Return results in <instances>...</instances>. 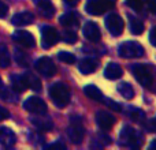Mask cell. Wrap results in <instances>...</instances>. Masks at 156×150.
I'll return each instance as SVG.
<instances>
[{
	"label": "cell",
	"mask_w": 156,
	"mask_h": 150,
	"mask_svg": "<svg viewBox=\"0 0 156 150\" xmlns=\"http://www.w3.org/2000/svg\"><path fill=\"white\" fill-rule=\"evenodd\" d=\"M49 96L58 108H65L70 102V89L66 83H54L49 87Z\"/></svg>",
	"instance_id": "6da1fadb"
},
{
	"label": "cell",
	"mask_w": 156,
	"mask_h": 150,
	"mask_svg": "<svg viewBox=\"0 0 156 150\" xmlns=\"http://www.w3.org/2000/svg\"><path fill=\"white\" fill-rule=\"evenodd\" d=\"M122 59H137L144 55V46L137 41H126L118 49Z\"/></svg>",
	"instance_id": "7a4b0ae2"
},
{
	"label": "cell",
	"mask_w": 156,
	"mask_h": 150,
	"mask_svg": "<svg viewBox=\"0 0 156 150\" xmlns=\"http://www.w3.org/2000/svg\"><path fill=\"white\" fill-rule=\"evenodd\" d=\"M67 135L71 142L76 145L82 142L83 137H85V128H83L82 119L80 116H71L70 118V128L67 131Z\"/></svg>",
	"instance_id": "3957f363"
},
{
	"label": "cell",
	"mask_w": 156,
	"mask_h": 150,
	"mask_svg": "<svg viewBox=\"0 0 156 150\" xmlns=\"http://www.w3.org/2000/svg\"><path fill=\"white\" fill-rule=\"evenodd\" d=\"M114 7L112 0H90L85 5V10L90 15H101L105 11L111 10Z\"/></svg>",
	"instance_id": "277c9868"
},
{
	"label": "cell",
	"mask_w": 156,
	"mask_h": 150,
	"mask_svg": "<svg viewBox=\"0 0 156 150\" xmlns=\"http://www.w3.org/2000/svg\"><path fill=\"white\" fill-rule=\"evenodd\" d=\"M23 108L30 113H34V115H45L48 108L47 104L40 98V97H29L26 101L23 102Z\"/></svg>",
	"instance_id": "5b68a950"
},
{
	"label": "cell",
	"mask_w": 156,
	"mask_h": 150,
	"mask_svg": "<svg viewBox=\"0 0 156 150\" xmlns=\"http://www.w3.org/2000/svg\"><path fill=\"white\" fill-rule=\"evenodd\" d=\"M36 70H37L38 74H41L45 78H51L56 74V66L52 62L49 57L44 56L40 57V59L36 62Z\"/></svg>",
	"instance_id": "8992f818"
},
{
	"label": "cell",
	"mask_w": 156,
	"mask_h": 150,
	"mask_svg": "<svg viewBox=\"0 0 156 150\" xmlns=\"http://www.w3.org/2000/svg\"><path fill=\"white\" fill-rule=\"evenodd\" d=\"M105 26H107L108 32L112 36L118 37L123 33L125 29V21L118 15V14H111L107 16V21H105Z\"/></svg>",
	"instance_id": "52a82bcc"
},
{
	"label": "cell",
	"mask_w": 156,
	"mask_h": 150,
	"mask_svg": "<svg viewBox=\"0 0 156 150\" xmlns=\"http://www.w3.org/2000/svg\"><path fill=\"white\" fill-rule=\"evenodd\" d=\"M133 75L137 79V82L141 86L147 87V86H151L152 83V74L149 71V68L144 64H137L133 67Z\"/></svg>",
	"instance_id": "ba28073f"
},
{
	"label": "cell",
	"mask_w": 156,
	"mask_h": 150,
	"mask_svg": "<svg viewBox=\"0 0 156 150\" xmlns=\"http://www.w3.org/2000/svg\"><path fill=\"white\" fill-rule=\"evenodd\" d=\"M59 40V34H58L56 29L52 26H44L41 30V44L45 49L54 46Z\"/></svg>",
	"instance_id": "9c48e42d"
},
{
	"label": "cell",
	"mask_w": 156,
	"mask_h": 150,
	"mask_svg": "<svg viewBox=\"0 0 156 150\" xmlns=\"http://www.w3.org/2000/svg\"><path fill=\"white\" fill-rule=\"evenodd\" d=\"M12 40L15 41L18 45H21L22 48H33L36 45L34 37L32 36V33L26 32V30H15V33L12 34Z\"/></svg>",
	"instance_id": "30bf717a"
},
{
	"label": "cell",
	"mask_w": 156,
	"mask_h": 150,
	"mask_svg": "<svg viewBox=\"0 0 156 150\" xmlns=\"http://www.w3.org/2000/svg\"><path fill=\"white\" fill-rule=\"evenodd\" d=\"M116 119L114 118L111 113L105 112V111H99V112L96 113V123L99 124V127L101 130H111L112 128V126L115 124Z\"/></svg>",
	"instance_id": "8fae6325"
},
{
	"label": "cell",
	"mask_w": 156,
	"mask_h": 150,
	"mask_svg": "<svg viewBox=\"0 0 156 150\" xmlns=\"http://www.w3.org/2000/svg\"><path fill=\"white\" fill-rule=\"evenodd\" d=\"M83 36L88 38L89 41H93V43H97L101 38V32H100L99 26H97L94 22H88L83 26Z\"/></svg>",
	"instance_id": "7c38bea8"
},
{
	"label": "cell",
	"mask_w": 156,
	"mask_h": 150,
	"mask_svg": "<svg viewBox=\"0 0 156 150\" xmlns=\"http://www.w3.org/2000/svg\"><path fill=\"white\" fill-rule=\"evenodd\" d=\"M33 21H34V15H33L32 12H29V11H22V12H18L12 16L11 23H12L14 26L21 27V26H27V25L33 23Z\"/></svg>",
	"instance_id": "4fadbf2b"
},
{
	"label": "cell",
	"mask_w": 156,
	"mask_h": 150,
	"mask_svg": "<svg viewBox=\"0 0 156 150\" xmlns=\"http://www.w3.org/2000/svg\"><path fill=\"white\" fill-rule=\"evenodd\" d=\"M10 82H11V87H12L14 91H16V93H22V91H25L29 87L25 75H16V74L11 75Z\"/></svg>",
	"instance_id": "5bb4252c"
},
{
	"label": "cell",
	"mask_w": 156,
	"mask_h": 150,
	"mask_svg": "<svg viewBox=\"0 0 156 150\" xmlns=\"http://www.w3.org/2000/svg\"><path fill=\"white\" fill-rule=\"evenodd\" d=\"M122 75H123V70H122V67L119 64H116V63H108L104 70V77L111 80L119 79Z\"/></svg>",
	"instance_id": "9a60e30c"
},
{
	"label": "cell",
	"mask_w": 156,
	"mask_h": 150,
	"mask_svg": "<svg viewBox=\"0 0 156 150\" xmlns=\"http://www.w3.org/2000/svg\"><path fill=\"white\" fill-rule=\"evenodd\" d=\"M36 5L38 7L41 15L45 16V18H51L55 14V8L54 4L51 3V0H34Z\"/></svg>",
	"instance_id": "2e32d148"
},
{
	"label": "cell",
	"mask_w": 156,
	"mask_h": 150,
	"mask_svg": "<svg viewBox=\"0 0 156 150\" xmlns=\"http://www.w3.org/2000/svg\"><path fill=\"white\" fill-rule=\"evenodd\" d=\"M0 143L5 148H10L15 143V135L7 127H2L0 128Z\"/></svg>",
	"instance_id": "e0dca14e"
},
{
	"label": "cell",
	"mask_w": 156,
	"mask_h": 150,
	"mask_svg": "<svg viewBox=\"0 0 156 150\" xmlns=\"http://www.w3.org/2000/svg\"><path fill=\"white\" fill-rule=\"evenodd\" d=\"M122 135H126V139L130 145L137 146V148L141 146V137L132 128V127H125L123 131H122Z\"/></svg>",
	"instance_id": "ac0fdd59"
},
{
	"label": "cell",
	"mask_w": 156,
	"mask_h": 150,
	"mask_svg": "<svg viewBox=\"0 0 156 150\" xmlns=\"http://www.w3.org/2000/svg\"><path fill=\"white\" fill-rule=\"evenodd\" d=\"M129 29H130V32H132V34L140 36V34H143V33H144L145 26H144V23L138 18L130 15L129 16Z\"/></svg>",
	"instance_id": "d6986e66"
},
{
	"label": "cell",
	"mask_w": 156,
	"mask_h": 150,
	"mask_svg": "<svg viewBox=\"0 0 156 150\" xmlns=\"http://www.w3.org/2000/svg\"><path fill=\"white\" fill-rule=\"evenodd\" d=\"M83 93L88 97L89 100H93V101H103V93L100 91L99 87H96L94 85H88L83 87Z\"/></svg>",
	"instance_id": "ffe728a7"
},
{
	"label": "cell",
	"mask_w": 156,
	"mask_h": 150,
	"mask_svg": "<svg viewBox=\"0 0 156 150\" xmlns=\"http://www.w3.org/2000/svg\"><path fill=\"white\" fill-rule=\"evenodd\" d=\"M78 68H80V71L82 74L88 75V74H92L93 71H96L97 68V62L94 59H83L81 60L80 66H78Z\"/></svg>",
	"instance_id": "44dd1931"
},
{
	"label": "cell",
	"mask_w": 156,
	"mask_h": 150,
	"mask_svg": "<svg viewBox=\"0 0 156 150\" xmlns=\"http://www.w3.org/2000/svg\"><path fill=\"white\" fill-rule=\"evenodd\" d=\"M118 91H119V94L126 100H132L133 97H134V89H133V86L130 85V83H126V82L119 83Z\"/></svg>",
	"instance_id": "7402d4cb"
},
{
	"label": "cell",
	"mask_w": 156,
	"mask_h": 150,
	"mask_svg": "<svg viewBox=\"0 0 156 150\" xmlns=\"http://www.w3.org/2000/svg\"><path fill=\"white\" fill-rule=\"evenodd\" d=\"M59 22H60V25L65 27H73L78 23V19H77V16L74 12H67V14H63V15L60 16Z\"/></svg>",
	"instance_id": "603a6c76"
},
{
	"label": "cell",
	"mask_w": 156,
	"mask_h": 150,
	"mask_svg": "<svg viewBox=\"0 0 156 150\" xmlns=\"http://www.w3.org/2000/svg\"><path fill=\"white\" fill-rule=\"evenodd\" d=\"M11 63L10 59V53H8V49L4 44L0 43V67L2 68H7Z\"/></svg>",
	"instance_id": "cb8c5ba5"
},
{
	"label": "cell",
	"mask_w": 156,
	"mask_h": 150,
	"mask_svg": "<svg viewBox=\"0 0 156 150\" xmlns=\"http://www.w3.org/2000/svg\"><path fill=\"white\" fill-rule=\"evenodd\" d=\"M25 78H26L27 86L30 89H33L34 91H40L41 90V80L38 79L37 75L34 74H25Z\"/></svg>",
	"instance_id": "d4e9b609"
},
{
	"label": "cell",
	"mask_w": 156,
	"mask_h": 150,
	"mask_svg": "<svg viewBox=\"0 0 156 150\" xmlns=\"http://www.w3.org/2000/svg\"><path fill=\"white\" fill-rule=\"evenodd\" d=\"M58 59H59L60 62L66 63V64H74V63H76V56H74L71 52H66V51L59 52V53H58Z\"/></svg>",
	"instance_id": "484cf974"
},
{
	"label": "cell",
	"mask_w": 156,
	"mask_h": 150,
	"mask_svg": "<svg viewBox=\"0 0 156 150\" xmlns=\"http://www.w3.org/2000/svg\"><path fill=\"white\" fill-rule=\"evenodd\" d=\"M32 121L36 124V127H37L38 130H43V131H51L52 130V123L49 120H43V119L36 120V119H33Z\"/></svg>",
	"instance_id": "4316f807"
},
{
	"label": "cell",
	"mask_w": 156,
	"mask_h": 150,
	"mask_svg": "<svg viewBox=\"0 0 156 150\" xmlns=\"http://www.w3.org/2000/svg\"><path fill=\"white\" fill-rule=\"evenodd\" d=\"M15 59H16V63H18L19 66H23V67H26V66H29V57H27L26 53H23L22 51H15Z\"/></svg>",
	"instance_id": "83f0119b"
},
{
	"label": "cell",
	"mask_w": 156,
	"mask_h": 150,
	"mask_svg": "<svg viewBox=\"0 0 156 150\" xmlns=\"http://www.w3.org/2000/svg\"><path fill=\"white\" fill-rule=\"evenodd\" d=\"M63 41L67 44H74L77 41V34L74 30H65L63 32Z\"/></svg>",
	"instance_id": "f1b7e54d"
},
{
	"label": "cell",
	"mask_w": 156,
	"mask_h": 150,
	"mask_svg": "<svg viewBox=\"0 0 156 150\" xmlns=\"http://www.w3.org/2000/svg\"><path fill=\"white\" fill-rule=\"evenodd\" d=\"M143 3H144V0H126V4L130 8H133L134 11H141Z\"/></svg>",
	"instance_id": "f546056e"
},
{
	"label": "cell",
	"mask_w": 156,
	"mask_h": 150,
	"mask_svg": "<svg viewBox=\"0 0 156 150\" xmlns=\"http://www.w3.org/2000/svg\"><path fill=\"white\" fill-rule=\"evenodd\" d=\"M145 4L149 12L156 14V0H145Z\"/></svg>",
	"instance_id": "4dcf8cb0"
},
{
	"label": "cell",
	"mask_w": 156,
	"mask_h": 150,
	"mask_svg": "<svg viewBox=\"0 0 156 150\" xmlns=\"http://www.w3.org/2000/svg\"><path fill=\"white\" fill-rule=\"evenodd\" d=\"M107 105L111 108L112 111H116V112H121V105L118 104V102H115V101H112V100H107Z\"/></svg>",
	"instance_id": "1f68e13d"
},
{
	"label": "cell",
	"mask_w": 156,
	"mask_h": 150,
	"mask_svg": "<svg viewBox=\"0 0 156 150\" xmlns=\"http://www.w3.org/2000/svg\"><path fill=\"white\" fill-rule=\"evenodd\" d=\"M8 14V7L5 3H3L2 0H0V18H4L5 15Z\"/></svg>",
	"instance_id": "d6a6232c"
},
{
	"label": "cell",
	"mask_w": 156,
	"mask_h": 150,
	"mask_svg": "<svg viewBox=\"0 0 156 150\" xmlns=\"http://www.w3.org/2000/svg\"><path fill=\"white\" fill-rule=\"evenodd\" d=\"M8 116H10V112H8V111L5 109L4 107H0V121L5 120Z\"/></svg>",
	"instance_id": "836d02e7"
},
{
	"label": "cell",
	"mask_w": 156,
	"mask_h": 150,
	"mask_svg": "<svg viewBox=\"0 0 156 150\" xmlns=\"http://www.w3.org/2000/svg\"><path fill=\"white\" fill-rule=\"evenodd\" d=\"M149 41H151V44L154 46H156V26L152 27L151 33H149Z\"/></svg>",
	"instance_id": "e575fe53"
},
{
	"label": "cell",
	"mask_w": 156,
	"mask_h": 150,
	"mask_svg": "<svg viewBox=\"0 0 156 150\" xmlns=\"http://www.w3.org/2000/svg\"><path fill=\"white\" fill-rule=\"evenodd\" d=\"M147 127L149 128V131H156V119H154V120L148 121V124H147Z\"/></svg>",
	"instance_id": "d590c367"
},
{
	"label": "cell",
	"mask_w": 156,
	"mask_h": 150,
	"mask_svg": "<svg viewBox=\"0 0 156 150\" xmlns=\"http://www.w3.org/2000/svg\"><path fill=\"white\" fill-rule=\"evenodd\" d=\"M48 148H49V149H54V148H58V149H65V145H62L60 142H58V143H54V145H49Z\"/></svg>",
	"instance_id": "8d00e7d4"
},
{
	"label": "cell",
	"mask_w": 156,
	"mask_h": 150,
	"mask_svg": "<svg viewBox=\"0 0 156 150\" xmlns=\"http://www.w3.org/2000/svg\"><path fill=\"white\" fill-rule=\"evenodd\" d=\"M65 3H67L69 5H76V4H78V2L80 0H63Z\"/></svg>",
	"instance_id": "74e56055"
},
{
	"label": "cell",
	"mask_w": 156,
	"mask_h": 150,
	"mask_svg": "<svg viewBox=\"0 0 156 150\" xmlns=\"http://www.w3.org/2000/svg\"><path fill=\"white\" fill-rule=\"evenodd\" d=\"M151 149H156V139H155L154 142L151 143Z\"/></svg>",
	"instance_id": "f35d334b"
},
{
	"label": "cell",
	"mask_w": 156,
	"mask_h": 150,
	"mask_svg": "<svg viewBox=\"0 0 156 150\" xmlns=\"http://www.w3.org/2000/svg\"><path fill=\"white\" fill-rule=\"evenodd\" d=\"M0 86H2V78H0Z\"/></svg>",
	"instance_id": "ab89813d"
}]
</instances>
